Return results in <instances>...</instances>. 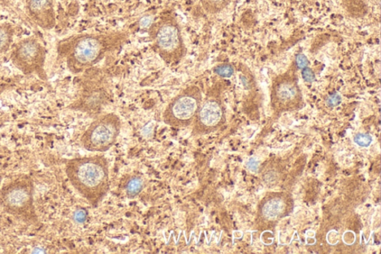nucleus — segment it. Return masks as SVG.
Segmentation results:
<instances>
[{
  "instance_id": "1",
  "label": "nucleus",
  "mask_w": 381,
  "mask_h": 254,
  "mask_svg": "<svg viewBox=\"0 0 381 254\" xmlns=\"http://www.w3.org/2000/svg\"><path fill=\"white\" fill-rule=\"evenodd\" d=\"M66 173L72 186L92 207H97L109 191V163L104 156L70 160L67 163Z\"/></svg>"
},
{
  "instance_id": "2",
  "label": "nucleus",
  "mask_w": 381,
  "mask_h": 254,
  "mask_svg": "<svg viewBox=\"0 0 381 254\" xmlns=\"http://www.w3.org/2000/svg\"><path fill=\"white\" fill-rule=\"evenodd\" d=\"M115 40L105 35H83L72 40L65 49L70 70L75 74L94 67L105 58Z\"/></svg>"
},
{
  "instance_id": "3",
  "label": "nucleus",
  "mask_w": 381,
  "mask_h": 254,
  "mask_svg": "<svg viewBox=\"0 0 381 254\" xmlns=\"http://www.w3.org/2000/svg\"><path fill=\"white\" fill-rule=\"evenodd\" d=\"M202 105L200 89L190 85L176 95L167 105L163 122L174 129H184L192 124Z\"/></svg>"
},
{
  "instance_id": "4",
  "label": "nucleus",
  "mask_w": 381,
  "mask_h": 254,
  "mask_svg": "<svg viewBox=\"0 0 381 254\" xmlns=\"http://www.w3.org/2000/svg\"><path fill=\"white\" fill-rule=\"evenodd\" d=\"M122 129V122L114 113L102 115L91 123L82 135L83 148L92 152H105L116 142Z\"/></svg>"
},
{
  "instance_id": "5",
  "label": "nucleus",
  "mask_w": 381,
  "mask_h": 254,
  "mask_svg": "<svg viewBox=\"0 0 381 254\" xmlns=\"http://www.w3.org/2000/svg\"><path fill=\"white\" fill-rule=\"evenodd\" d=\"M151 37L154 50L168 65H175L187 56V47L178 24L173 22L161 23L152 33Z\"/></svg>"
},
{
  "instance_id": "6",
  "label": "nucleus",
  "mask_w": 381,
  "mask_h": 254,
  "mask_svg": "<svg viewBox=\"0 0 381 254\" xmlns=\"http://www.w3.org/2000/svg\"><path fill=\"white\" fill-rule=\"evenodd\" d=\"M33 184L30 178L16 179L1 192L2 204L14 216L30 218L34 215Z\"/></svg>"
},
{
  "instance_id": "7",
  "label": "nucleus",
  "mask_w": 381,
  "mask_h": 254,
  "mask_svg": "<svg viewBox=\"0 0 381 254\" xmlns=\"http://www.w3.org/2000/svg\"><path fill=\"white\" fill-rule=\"evenodd\" d=\"M11 59L14 65L23 74H41L43 72L45 50L38 40L25 39L16 45Z\"/></svg>"
},
{
  "instance_id": "8",
  "label": "nucleus",
  "mask_w": 381,
  "mask_h": 254,
  "mask_svg": "<svg viewBox=\"0 0 381 254\" xmlns=\"http://www.w3.org/2000/svg\"><path fill=\"white\" fill-rule=\"evenodd\" d=\"M223 116L224 112L217 101L209 100L203 103L192 123V134L203 135L215 130L221 123Z\"/></svg>"
},
{
  "instance_id": "9",
  "label": "nucleus",
  "mask_w": 381,
  "mask_h": 254,
  "mask_svg": "<svg viewBox=\"0 0 381 254\" xmlns=\"http://www.w3.org/2000/svg\"><path fill=\"white\" fill-rule=\"evenodd\" d=\"M14 31L8 25H0V54L10 48L13 42Z\"/></svg>"
},
{
  "instance_id": "10",
  "label": "nucleus",
  "mask_w": 381,
  "mask_h": 254,
  "mask_svg": "<svg viewBox=\"0 0 381 254\" xmlns=\"http://www.w3.org/2000/svg\"><path fill=\"white\" fill-rule=\"evenodd\" d=\"M125 188L127 197L134 198L142 192L144 188L143 180L138 176L132 177L127 181Z\"/></svg>"
},
{
  "instance_id": "11",
  "label": "nucleus",
  "mask_w": 381,
  "mask_h": 254,
  "mask_svg": "<svg viewBox=\"0 0 381 254\" xmlns=\"http://www.w3.org/2000/svg\"><path fill=\"white\" fill-rule=\"evenodd\" d=\"M51 0H30V9L34 14H41L48 11Z\"/></svg>"
},
{
  "instance_id": "12",
  "label": "nucleus",
  "mask_w": 381,
  "mask_h": 254,
  "mask_svg": "<svg viewBox=\"0 0 381 254\" xmlns=\"http://www.w3.org/2000/svg\"><path fill=\"white\" fill-rule=\"evenodd\" d=\"M205 10L210 13L217 12L227 5L229 0H201Z\"/></svg>"
},
{
  "instance_id": "13",
  "label": "nucleus",
  "mask_w": 381,
  "mask_h": 254,
  "mask_svg": "<svg viewBox=\"0 0 381 254\" xmlns=\"http://www.w3.org/2000/svg\"><path fill=\"white\" fill-rule=\"evenodd\" d=\"M280 203V202L273 200L267 204L264 208V213L265 215L268 217H274L280 213L281 210V204Z\"/></svg>"
},
{
  "instance_id": "14",
  "label": "nucleus",
  "mask_w": 381,
  "mask_h": 254,
  "mask_svg": "<svg viewBox=\"0 0 381 254\" xmlns=\"http://www.w3.org/2000/svg\"><path fill=\"white\" fill-rule=\"evenodd\" d=\"M218 76L223 78H230L234 74V69L229 65H222L214 69Z\"/></svg>"
},
{
  "instance_id": "15",
  "label": "nucleus",
  "mask_w": 381,
  "mask_h": 254,
  "mask_svg": "<svg viewBox=\"0 0 381 254\" xmlns=\"http://www.w3.org/2000/svg\"><path fill=\"white\" fill-rule=\"evenodd\" d=\"M278 94L283 99H289L295 95L296 89L292 85L285 84L278 89Z\"/></svg>"
},
{
  "instance_id": "16",
  "label": "nucleus",
  "mask_w": 381,
  "mask_h": 254,
  "mask_svg": "<svg viewBox=\"0 0 381 254\" xmlns=\"http://www.w3.org/2000/svg\"><path fill=\"white\" fill-rule=\"evenodd\" d=\"M355 142L361 147H369L373 142V138L367 134H358L356 136Z\"/></svg>"
},
{
  "instance_id": "17",
  "label": "nucleus",
  "mask_w": 381,
  "mask_h": 254,
  "mask_svg": "<svg viewBox=\"0 0 381 254\" xmlns=\"http://www.w3.org/2000/svg\"><path fill=\"white\" fill-rule=\"evenodd\" d=\"M342 102V98L338 94H333L327 98V105L333 107L339 105Z\"/></svg>"
},
{
  "instance_id": "18",
  "label": "nucleus",
  "mask_w": 381,
  "mask_h": 254,
  "mask_svg": "<svg viewBox=\"0 0 381 254\" xmlns=\"http://www.w3.org/2000/svg\"><path fill=\"white\" fill-rule=\"evenodd\" d=\"M302 78L307 83H313L316 79L313 72L309 67L302 69Z\"/></svg>"
},
{
  "instance_id": "19",
  "label": "nucleus",
  "mask_w": 381,
  "mask_h": 254,
  "mask_svg": "<svg viewBox=\"0 0 381 254\" xmlns=\"http://www.w3.org/2000/svg\"><path fill=\"white\" fill-rule=\"evenodd\" d=\"M296 62L297 67L300 69H304L308 67L309 63L308 59H307L303 54H299V56L296 57Z\"/></svg>"
},
{
  "instance_id": "20",
  "label": "nucleus",
  "mask_w": 381,
  "mask_h": 254,
  "mask_svg": "<svg viewBox=\"0 0 381 254\" xmlns=\"http://www.w3.org/2000/svg\"><path fill=\"white\" fill-rule=\"evenodd\" d=\"M87 212L83 210L78 211L75 214V220L79 223H82L86 220Z\"/></svg>"
},
{
  "instance_id": "21",
  "label": "nucleus",
  "mask_w": 381,
  "mask_h": 254,
  "mask_svg": "<svg viewBox=\"0 0 381 254\" xmlns=\"http://www.w3.org/2000/svg\"><path fill=\"white\" fill-rule=\"evenodd\" d=\"M247 167L250 170L257 171L258 167V162L256 161L254 159H251L247 163Z\"/></svg>"
},
{
  "instance_id": "22",
  "label": "nucleus",
  "mask_w": 381,
  "mask_h": 254,
  "mask_svg": "<svg viewBox=\"0 0 381 254\" xmlns=\"http://www.w3.org/2000/svg\"><path fill=\"white\" fill-rule=\"evenodd\" d=\"M141 23L142 26L145 27V26L150 25L152 22L150 17H145L143 18Z\"/></svg>"
}]
</instances>
